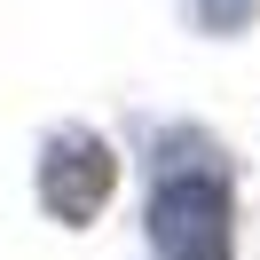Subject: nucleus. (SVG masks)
I'll use <instances>...</instances> for the list:
<instances>
[{
  "label": "nucleus",
  "instance_id": "1",
  "mask_svg": "<svg viewBox=\"0 0 260 260\" xmlns=\"http://www.w3.org/2000/svg\"><path fill=\"white\" fill-rule=\"evenodd\" d=\"M158 260H229V181L221 174H174L150 205Z\"/></svg>",
  "mask_w": 260,
  "mask_h": 260
},
{
  "label": "nucleus",
  "instance_id": "2",
  "mask_svg": "<svg viewBox=\"0 0 260 260\" xmlns=\"http://www.w3.org/2000/svg\"><path fill=\"white\" fill-rule=\"evenodd\" d=\"M111 181H118V166H111V150L95 134H63L48 150V166H40V197H48L55 221H95L103 197H111Z\"/></svg>",
  "mask_w": 260,
  "mask_h": 260
},
{
  "label": "nucleus",
  "instance_id": "3",
  "mask_svg": "<svg viewBox=\"0 0 260 260\" xmlns=\"http://www.w3.org/2000/svg\"><path fill=\"white\" fill-rule=\"evenodd\" d=\"M197 16H205V24H237V16H244V0H197Z\"/></svg>",
  "mask_w": 260,
  "mask_h": 260
}]
</instances>
